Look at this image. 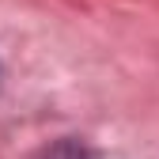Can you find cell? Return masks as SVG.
Listing matches in <instances>:
<instances>
[{"label":"cell","instance_id":"cell-1","mask_svg":"<svg viewBox=\"0 0 159 159\" xmlns=\"http://www.w3.org/2000/svg\"><path fill=\"white\" fill-rule=\"evenodd\" d=\"M38 159H91V152L80 144V140H57L53 148H46Z\"/></svg>","mask_w":159,"mask_h":159}]
</instances>
